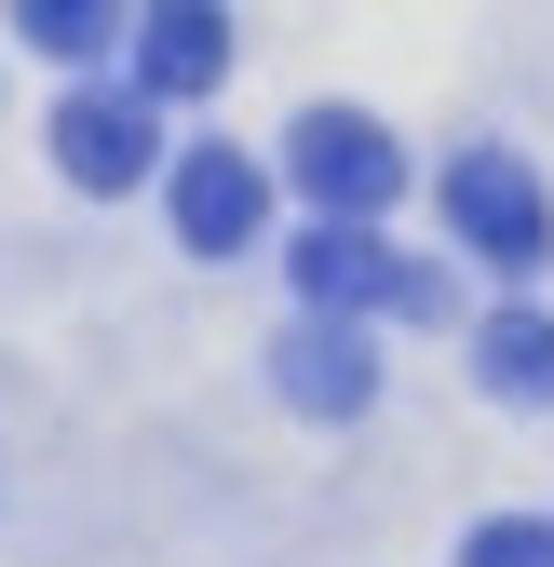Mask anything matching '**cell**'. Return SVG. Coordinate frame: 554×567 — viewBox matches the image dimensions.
<instances>
[{"label": "cell", "instance_id": "6da1fadb", "mask_svg": "<svg viewBox=\"0 0 554 567\" xmlns=\"http://www.w3.org/2000/svg\"><path fill=\"white\" fill-rule=\"evenodd\" d=\"M285 163H298V189L325 203L338 230H379V217H392V189H406V150H392L366 109H311V122L285 135Z\"/></svg>", "mask_w": 554, "mask_h": 567}, {"label": "cell", "instance_id": "7a4b0ae2", "mask_svg": "<svg viewBox=\"0 0 554 567\" xmlns=\"http://www.w3.org/2000/svg\"><path fill=\"white\" fill-rule=\"evenodd\" d=\"M447 230L488 257V270H541L554 257V203H541V176L514 150H460L447 163Z\"/></svg>", "mask_w": 554, "mask_h": 567}, {"label": "cell", "instance_id": "3957f363", "mask_svg": "<svg viewBox=\"0 0 554 567\" xmlns=\"http://www.w3.org/2000/svg\"><path fill=\"white\" fill-rule=\"evenodd\" d=\"M298 298H311V324H352V311H433V270H406L379 230L311 217V230H298Z\"/></svg>", "mask_w": 554, "mask_h": 567}, {"label": "cell", "instance_id": "277c9868", "mask_svg": "<svg viewBox=\"0 0 554 567\" xmlns=\"http://www.w3.org/2000/svg\"><path fill=\"white\" fill-rule=\"evenodd\" d=\"M257 230H270V176L244 150H189L176 163V244L189 257H244Z\"/></svg>", "mask_w": 554, "mask_h": 567}, {"label": "cell", "instance_id": "5b68a950", "mask_svg": "<svg viewBox=\"0 0 554 567\" xmlns=\"http://www.w3.org/2000/svg\"><path fill=\"white\" fill-rule=\"evenodd\" d=\"M270 379H285L298 419H366L379 405V351L352 324H298V338H270Z\"/></svg>", "mask_w": 554, "mask_h": 567}, {"label": "cell", "instance_id": "8992f818", "mask_svg": "<svg viewBox=\"0 0 554 567\" xmlns=\"http://www.w3.org/2000/svg\"><path fill=\"white\" fill-rule=\"evenodd\" d=\"M54 163L82 189H135V176H150V109H135V95H68L54 109Z\"/></svg>", "mask_w": 554, "mask_h": 567}, {"label": "cell", "instance_id": "52a82bcc", "mask_svg": "<svg viewBox=\"0 0 554 567\" xmlns=\"http://www.w3.org/2000/svg\"><path fill=\"white\" fill-rule=\"evenodd\" d=\"M217 68H230V14H203V0L135 14V82H150V95H203Z\"/></svg>", "mask_w": 554, "mask_h": 567}, {"label": "cell", "instance_id": "ba28073f", "mask_svg": "<svg viewBox=\"0 0 554 567\" xmlns=\"http://www.w3.org/2000/svg\"><path fill=\"white\" fill-rule=\"evenodd\" d=\"M473 379H488L501 405H554V311H488V338H473Z\"/></svg>", "mask_w": 554, "mask_h": 567}, {"label": "cell", "instance_id": "9c48e42d", "mask_svg": "<svg viewBox=\"0 0 554 567\" xmlns=\"http://www.w3.org/2000/svg\"><path fill=\"white\" fill-rule=\"evenodd\" d=\"M41 54H95V41H122L135 14H109V0H28V14H14Z\"/></svg>", "mask_w": 554, "mask_h": 567}, {"label": "cell", "instance_id": "30bf717a", "mask_svg": "<svg viewBox=\"0 0 554 567\" xmlns=\"http://www.w3.org/2000/svg\"><path fill=\"white\" fill-rule=\"evenodd\" d=\"M460 567H554V527L541 514H488V527L460 540Z\"/></svg>", "mask_w": 554, "mask_h": 567}]
</instances>
